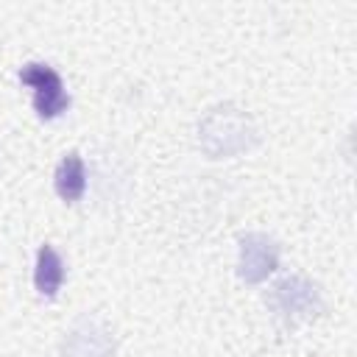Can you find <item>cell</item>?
I'll list each match as a JSON object with an SVG mask.
<instances>
[{
    "instance_id": "6da1fadb",
    "label": "cell",
    "mask_w": 357,
    "mask_h": 357,
    "mask_svg": "<svg viewBox=\"0 0 357 357\" xmlns=\"http://www.w3.org/2000/svg\"><path fill=\"white\" fill-rule=\"evenodd\" d=\"M259 142V128L245 109L220 103L198 123V148L209 159H229L251 151Z\"/></svg>"
},
{
    "instance_id": "52a82bcc",
    "label": "cell",
    "mask_w": 357,
    "mask_h": 357,
    "mask_svg": "<svg viewBox=\"0 0 357 357\" xmlns=\"http://www.w3.org/2000/svg\"><path fill=\"white\" fill-rule=\"evenodd\" d=\"M64 284V259L61 254L45 243L36 251V265H33V287L42 298H53Z\"/></svg>"
},
{
    "instance_id": "3957f363",
    "label": "cell",
    "mask_w": 357,
    "mask_h": 357,
    "mask_svg": "<svg viewBox=\"0 0 357 357\" xmlns=\"http://www.w3.org/2000/svg\"><path fill=\"white\" fill-rule=\"evenodd\" d=\"M20 84L33 89V109L42 120H56L59 114L67 112L70 95H67L64 81L56 73V67H50L45 61H28L20 67Z\"/></svg>"
},
{
    "instance_id": "7a4b0ae2",
    "label": "cell",
    "mask_w": 357,
    "mask_h": 357,
    "mask_svg": "<svg viewBox=\"0 0 357 357\" xmlns=\"http://www.w3.org/2000/svg\"><path fill=\"white\" fill-rule=\"evenodd\" d=\"M268 301H271L273 312L284 321H307V318L318 315L321 307H324L318 284L307 276H298V273H290V276L279 279L271 287Z\"/></svg>"
},
{
    "instance_id": "8992f818",
    "label": "cell",
    "mask_w": 357,
    "mask_h": 357,
    "mask_svg": "<svg viewBox=\"0 0 357 357\" xmlns=\"http://www.w3.org/2000/svg\"><path fill=\"white\" fill-rule=\"evenodd\" d=\"M53 187H56V195L67 204L78 201L86 192V165L78 151H70L61 156L53 173Z\"/></svg>"
},
{
    "instance_id": "5b68a950",
    "label": "cell",
    "mask_w": 357,
    "mask_h": 357,
    "mask_svg": "<svg viewBox=\"0 0 357 357\" xmlns=\"http://www.w3.org/2000/svg\"><path fill=\"white\" fill-rule=\"evenodd\" d=\"M279 268V243L265 231H248L237 240V276L245 284L265 282Z\"/></svg>"
},
{
    "instance_id": "277c9868",
    "label": "cell",
    "mask_w": 357,
    "mask_h": 357,
    "mask_svg": "<svg viewBox=\"0 0 357 357\" xmlns=\"http://www.w3.org/2000/svg\"><path fill=\"white\" fill-rule=\"evenodd\" d=\"M117 340L106 321L81 315L70 324L61 337V357H114Z\"/></svg>"
}]
</instances>
